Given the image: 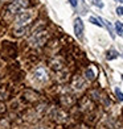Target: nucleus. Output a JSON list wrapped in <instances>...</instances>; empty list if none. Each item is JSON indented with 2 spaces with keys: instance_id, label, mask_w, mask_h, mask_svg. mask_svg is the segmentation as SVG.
I'll list each match as a JSON object with an SVG mask.
<instances>
[{
  "instance_id": "obj_5",
  "label": "nucleus",
  "mask_w": 123,
  "mask_h": 129,
  "mask_svg": "<svg viewBox=\"0 0 123 129\" xmlns=\"http://www.w3.org/2000/svg\"><path fill=\"white\" fill-rule=\"evenodd\" d=\"M33 75L38 82H41V83H44V82L48 80V73H46V70L44 67H38L37 70H34Z\"/></svg>"
},
{
  "instance_id": "obj_11",
  "label": "nucleus",
  "mask_w": 123,
  "mask_h": 129,
  "mask_svg": "<svg viewBox=\"0 0 123 129\" xmlns=\"http://www.w3.org/2000/svg\"><path fill=\"white\" fill-rule=\"evenodd\" d=\"M93 4L97 5L98 8H103V3H102V0H93Z\"/></svg>"
},
{
  "instance_id": "obj_10",
  "label": "nucleus",
  "mask_w": 123,
  "mask_h": 129,
  "mask_svg": "<svg viewBox=\"0 0 123 129\" xmlns=\"http://www.w3.org/2000/svg\"><path fill=\"white\" fill-rule=\"evenodd\" d=\"M115 95H116V98H118L119 102H123V92L119 88H115Z\"/></svg>"
},
{
  "instance_id": "obj_12",
  "label": "nucleus",
  "mask_w": 123,
  "mask_h": 129,
  "mask_svg": "<svg viewBox=\"0 0 123 129\" xmlns=\"http://www.w3.org/2000/svg\"><path fill=\"white\" fill-rule=\"evenodd\" d=\"M69 3L72 4V7H73V8H75V7L78 5V0H69Z\"/></svg>"
},
{
  "instance_id": "obj_8",
  "label": "nucleus",
  "mask_w": 123,
  "mask_h": 129,
  "mask_svg": "<svg viewBox=\"0 0 123 129\" xmlns=\"http://www.w3.org/2000/svg\"><path fill=\"white\" fill-rule=\"evenodd\" d=\"M90 22H91V24H94V25H98V26H103V24H102V20L101 19H97V17H90Z\"/></svg>"
},
{
  "instance_id": "obj_16",
  "label": "nucleus",
  "mask_w": 123,
  "mask_h": 129,
  "mask_svg": "<svg viewBox=\"0 0 123 129\" xmlns=\"http://www.w3.org/2000/svg\"><path fill=\"white\" fill-rule=\"evenodd\" d=\"M38 129H43V128H38Z\"/></svg>"
},
{
  "instance_id": "obj_14",
  "label": "nucleus",
  "mask_w": 123,
  "mask_h": 129,
  "mask_svg": "<svg viewBox=\"0 0 123 129\" xmlns=\"http://www.w3.org/2000/svg\"><path fill=\"white\" fill-rule=\"evenodd\" d=\"M115 2H118V3H122V4H123V0H115Z\"/></svg>"
},
{
  "instance_id": "obj_13",
  "label": "nucleus",
  "mask_w": 123,
  "mask_h": 129,
  "mask_svg": "<svg viewBox=\"0 0 123 129\" xmlns=\"http://www.w3.org/2000/svg\"><path fill=\"white\" fill-rule=\"evenodd\" d=\"M116 13H118V16H123V7L116 8Z\"/></svg>"
},
{
  "instance_id": "obj_2",
  "label": "nucleus",
  "mask_w": 123,
  "mask_h": 129,
  "mask_svg": "<svg viewBox=\"0 0 123 129\" xmlns=\"http://www.w3.org/2000/svg\"><path fill=\"white\" fill-rule=\"evenodd\" d=\"M45 41H46V34H45V32H41V30L33 32L32 37L29 38V42H31L33 46H41Z\"/></svg>"
},
{
  "instance_id": "obj_9",
  "label": "nucleus",
  "mask_w": 123,
  "mask_h": 129,
  "mask_svg": "<svg viewBox=\"0 0 123 129\" xmlns=\"http://www.w3.org/2000/svg\"><path fill=\"white\" fill-rule=\"evenodd\" d=\"M86 77L89 78L90 80H93V79L95 78V75H94V71H93L91 69H87V70H86Z\"/></svg>"
},
{
  "instance_id": "obj_4",
  "label": "nucleus",
  "mask_w": 123,
  "mask_h": 129,
  "mask_svg": "<svg viewBox=\"0 0 123 129\" xmlns=\"http://www.w3.org/2000/svg\"><path fill=\"white\" fill-rule=\"evenodd\" d=\"M74 33L75 36H77L78 38H82V34H84V30H85V26H84V21H82L79 17H77V19L74 20Z\"/></svg>"
},
{
  "instance_id": "obj_3",
  "label": "nucleus",
  "mask_w": 123,
  "mask_h": 129,
  "mask_svg": "<svg viewBox=\"0 0 123 129\" xmlns=\"http://www.w3.org/2000/svg\"><path fill=\"white\" fill-rule=\"evenodd\" d=\"M32 19V13L31 12H27V11H21L20 13L16 15V25L17 26H23L25 25L27 22H29Z\"/></svg>"
},
{
  "instance_id": "obj_6",
  "label": "nucleus",
  "mask_w": 123,
  "mask_h": 129,
  "mask_svg": "<svg viewBox=\"0 0 123 129\" xmlns=\"http://www.w3.org/2000/svg\"><path fill=\"white\" fill-rule=\"evenodd\" d=\"M119 57V54H118V51H115V50H110V51H107V55H106V58L109 61H111V59H115V58H118Z\"/></svg>"
},
{
  "instance_id": "obj_1",
  "label": "nucleus",
  "mask_w": 123,
  "mask_h": 129,
  "mask_svg": "<svg viewBox=\"0 0 123 129\" xmlns=\"http://www.w3.org/2000/svg\"><path fill=\"white\" fill-rule=\"evenodd\" d=\"M28 7H29V0H13V2L9 4V7L7 9V13L9 15V17H12L17 13H20L21 11H24Z\"/></svg>"
},
{
  "instance_id": "obj_7",
  "label": "nucleus",
  "mask_w": 123,
  "mask_h": 129,
  "mask_svg": "<svg viewBox=\"0 0 123 129\" xmlns=\"http://www.w3.org/2000/svg\"><path fill=\"white\" fill-rule=\"evenodd\" d=\"M115 30L118 34H120V36H123V22L120 21H116L115 22Z\"/></svg>"
},
{
  "instance_id": "obj_15",
  "label": "nucleus",
  "mask_w": 123,
  "mask_h": 129,
  "mask_svg": "<svg viewBox=\"0 0 123 129\" xmlns=\"http://www.w3.org/2000/svg\"><path fill=\"white\" fill-rule=\"evenodd\" d=\"M122 80H123V75H122Z\"/></svg>"
}]
</instances>
